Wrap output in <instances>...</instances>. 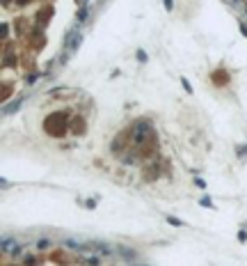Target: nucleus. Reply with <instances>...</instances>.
Here are the masks:
<instances>
[{
    "label": "nucleus",
    "instance_id": "nucleus-1",
    "mask_svg": "<svg viewBox=\"0 0 247 266\" xmlns=\"http://www.w3.org/2000/svg\"><path fill=\"white\" fill-rule=\"evenodd\" d=\"M2 250L5 252H16L18 248H16V241L14 239H2Z\"/></svg>",
    "mask_w": 247,
    "mask_h": 266
},
{
    "label": "nucleus",
    "instance_id": "nucleus-2",
    "mask_svg": "<svg viewBox=\"0 0 247 266\" xmlns=\"http://www.w3.org/2000/svg\"><path fill=\"white\" fill-rule=\"evenodd\" d=\"M18 108V101H14V103H9V106H5V115L7 113H14V110Z\"/></svg>",
    "mask_w": 247,
    "mask_h": 266
},
{
    "label": "nucleus",
    "instance_id": "nucleus-3",
    "mask_svg": "<svg viewBox=\"0 0 247 266\" xmlns=\"http://www.w3.org/2000/svg\"><path fill=\"white\" fill-rule=\"evenodd\" d=\"M167 220H170V223H172V225H176V227H181V225H183V223H181V220H179V218H172V216H170V218H167Z\"/></svg>",
    "mask_w": 247,
    "mask_h": 266
},
{
    "label": "nucleus",
    "instance_id": "nucleus-4",
    "mask_svg": "<svg viewBox=\"0 0 247 266\" xmlns=\"http://www.w3.org/2000/svg\"><path fill=\"white\" fill-rule=\"evenodd\" d=\"M37 245H39V248H46V245H48V239H41V241H39Z\"/></svg>",
    "mask_w": 247,
    "mask_h": 266
},
{
    "label": "nucleus",
    "instance_id": "nucleus-5",
    "mask_svg": "<svg viewBox=\"0 0 247 266\" xmlns=\"http://www.w3.org/2000/svg\"><path fill=\"white\" fill-rule=\"evenodd\" d=\"M165 9H172V0H165Z\"/></svg>",
    "mask_w": 247,
    "mask_h": 266
}]
</instances>
